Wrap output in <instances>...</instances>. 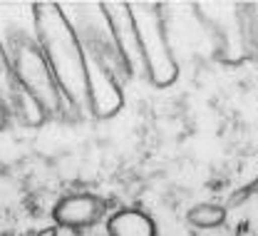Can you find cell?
<instances>
[{
    "label": "cell",
    "instance_id": "1",
    "mask_svg": "<svg viewBox=\"0 0 258 236\" xmlns=\"http://www.w3.org/2000/svg\"><path fill=\"white\" fill-rule=\"evenodd\" d=\"M35 40L42 47L70 112H90V72L80 33L57 3L32 5Z\"/></svg>",
    "mask_w": 258,
    "mask_h": 236
},
{
    "label": "cell",
    "instance_id": "2",
    "mask_svg": "<svg viewBox=\"0 0 258 236\" xmlns=\"http://www.w3.org/2000/svg\"><path fill=\"white\" fill-rule=\"evenodd\" d=\"M8 52H10V63H13L18 87L23 92L32 95L50 114L70 112V107H67V102L62 97V90H60L52 70L47 65V57H45L42 47L37 45L35 35H10Z\"/></svg>",
    "mask_w": 258,
    "mask_h": 236
},
{
    "label": "cell",
    "instance_id": "3",
    "mask_svg": "<svg viewBox=\"0 0 258 236\" xmlns=\"http://www.w3.org/2000/svg\"><path fill=\"white\" fill-rule=\"evenodd\" d=\"M132 8V18L139 33V45H142V55H144V70L149 82H154L157 87H166L176 80L179 68L176 60L171 55L169 40H166V28L159 15V5H149V3H129Z\"/></svg>",
    "mask_w": 258,
    "mask_h": 236
},
{
    "label": "cell",
    "instance_id": "4",
    "mask_svg": "<svg viewBox=\"0 0 258 236\" xmlns=\"http://www.w3.org/2000/svg\"><path fill=\"white\" fill-rule=\"evenodd\" d=\"M99 10L104 13V23L112 33V40L119 50V57L127 68L129 77L137 75H147L144 70V55H142V45H139V33L132 18V8L129 3H102Z\"/></svg>",
    "mask_w": 258,
    "mask_h": 236
},
{
    "label": "cell",
    "instance_id": "5",
    "mask_svg": "<svg viewBox=\"0 0 258 236\" xmlns=\"http://www.w3.org/2000/svg\"><path fill=\"white\" fill-rule=\"evenodd\" d=\"M104 211H107V206L97 194H92V192H70L55 202L52 221L60 229H70V231L80 234V231L99 224Z\"/></svg>",
    "mask_w": 258,
    "mask_h": 236
},
{
    "label": "cell",
    "instance_id": "6",
    "mask_svg": "<svg viewBox=\"0 0 258 236\" xmlns=\"http://www.w3.org/2000/svg\"><path fill=\"white\" fill-rule=\"evenodd\" d=\"M107 236H157V224L147 211L127 206L107 219Z\"/></svg>",
    "mask_w": 258,
    "mask_h": 236
},
{
    "label": "cell",
    "instance_id": "7",
    "mask_svg": "<svg viewBox=\"0 0 258 236\" xmlns=\"http://www.w3.org/2000/svg\"><path fill=\"white\" fill-rule=\"evenodd\" d=\"M238 37L243 42V50L248 57L258 60V3H246L241 5L238 15Z\"/></svg>",
    "mask_w": 258,
    "mask_h": 236
},
{
    "label": "cell",
    "instance_id": "8",
    "mask_svg": "<svg viewBox=\"0 0 258 236\" xmlns=\"http://www.w3.org/2000/svg\"><path fill=\"white\" fill-rule=\"evenodd\" d=\"M15 97H18V80H15V72H13L8 45L0 40V104L10 112V117H13Z\"/></svg>",
    "mask_w": 258,
    "mask_h": 236
},
{
    "label": "cell",
    "instance_id": "9",
    "mask_svg": "<svg viewBox=\"0 0 258 236\" xmlns=\"http://www.w3.org/2000/svg\"><path fill=\"white\" fill-rule=\"evenodd\" d=\"M186 219H189V224L196 226V229H216V226H221L226 221V209L224 206H219V204H196L189 209V214H186Z\"/></svg>",
    "mask_w": 258,
    "mask_h": 236
},
{
    "label": "cell",
    "instance_id": "10",
    "mask_svg": "<svg viewBox=\"0 0 258 236\" xmlns=\"http://www.w3.org/2000/svg\"><path fill=\"white\" fill-rule=\"evenodd\" d=\"M248 194H258V179L253 182V184H248V187H246V189H243V192H241V194H238L236 199H233V204L241 202V199H243V197H248Z\"/></svg>",
    "mask_w": 258,
    "mask_h": 236
},
{
    "label": "cell",
    "instance_id": "11",
    "mask_svg": "<svg viewBox=\"0 0 258 236\" xmlns=\"http://www.w3.org/2000/svg\"><path fill=\"white\" fill-rule=\"evenodd\" d=\"M8 117H10V112H8V109H5V107L0 104V127L5 125V120H8Z\"/></svg>",
    "mask_w": 258,
    "mask_h": 236
}]
</instances>
